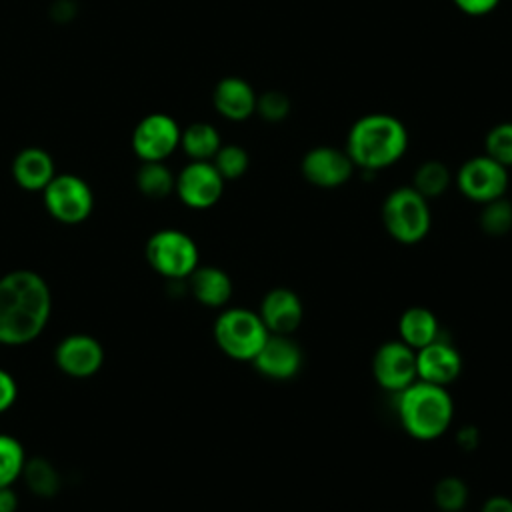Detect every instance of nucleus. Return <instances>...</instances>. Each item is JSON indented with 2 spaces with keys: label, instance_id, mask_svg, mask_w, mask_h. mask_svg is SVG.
<instances>
[{
  "label": "nucleus",
  "instance_id": "nucleus-1",
  "mask_svg": "<svg viewBox=\"0 0 512 512\" xmlns=\"http://www.w3.org/2000/svg\"><path fill=\"white\" fill-rule=\"evenodd\" d=\"M52 314V292L44 276L20 268L0 278V344L24 346L36 340Z\"/></svg>",
  "mask_w": 512,
  "mask_h": 512
},
{
  "label": "nucleus",
  "instance_id": "nucleus-2",
  "mask_svg": "<svg viewBox=\"0 0 512 512\" xmlns=\"http://www.w3.org/2000/svg\"><path fill=\"white\" fill-rule=\"evenodd\" d=\"M408 148V130L392 114L374 112L358 118L346 138V154L356 168L378 172L396 164Z\"/></svg>",
  "mask_w": 512,
  "mask_h": 512
},
{
  "label": "nucleus",
  "instance_id": "nucleus-3",
  "mask_svg": "<svg viewBox=\"0 0 512 512\" xmlns=\"http://www.w3.org/2000/svg\"><path fill=\"white\" fill-rule=\"evenodd\" d=\"M396 416L408 436L430 442L452 426L454 400L446 386L416 380L396 394Z\"/></svg>",
  "mask_w": 512,
  "mask_h": 512
},
{
  "label": "nucleus",
  "instance_id": "nucleus-4",
  "mask_svg": "<svg viewBox=\"0 0 512 512\" xmlns=\"http://www.w3.org/2000/svg\"><path fill=\"white\" fill-rule=\"evenodd\" d=\"M212 334L220 352L238 362H252L270 336L258 310L244 306L224 308L214 320Z\"/></svg>",
  "mask_w": 512,
  "mask_h": 512
},
{
  "label": "nucleus",
  "instance_id": "nucleus-5",
  "mask_svg": "<svg viewBox=\"0 0 512 512\" xmlns=\"http://www.w3.org/2000/svg\"><path fill=\"white\" fill-rule=\"evenodd\" d=\"M382 224L398 244H418L428 236L432 226L430 204L412 186H398L382 202Z\"/></svg>",
  "mask_w": 512,
  "mask_h": 512
},
{
  "label": "nucleus",
  "instance_id": "nucleus-6",
  "mask_svg": "<svg viewBox=\"0 0 512 512\" xmlns=\"http://www.w3.org/2000/svg\"><path fill=\"white\" fill-rule=\"evenodd\" d=\"M150 268L168 280H186L200 264L198 244L178 228L156 230L144 246Z\"/></svg>",
  "mask_w": 512,
  "mask_h": 512
},
{
  "label": "nucleus",
  "instance_id": "nucleus-7",
  "mask_svg": "<svg viewBox=\"0 0 512 512\" xmlns=\"http://www.w3.org/2000/svg\"><path fill=\"white\" fill-rule=\"evenodd\" d=\"M44 208L62 224L84 222L94 208V194L88 182L76 174H56L42 190Z\"/></svg>",
  "mask_w": 512,
  "mask_h": 512
},
{
  "label": "nucleus",
  "instance_id": "nucleus-8",
  "mask_svg": "<svg viewBox=\"0 0 512 512\" xmlns=\"http://www.w3.org/2000/svg\"><path fill=\"white\" fill-rule=\"evenodd\" d=\"M456 186L464 198L482 206L506 194L508 168L498 164L488 154L472 156L458 168Z\"/></svg>",
  "mask_w": 512,
  "mask_h": 512
},
{
  "label": "nucleus",
  "instance_id": "nucleus-9",
  "mask_svg": "<svg viewBox=\"0 0 512 512\" xmlns=\"http://www.w3.org/2000/svg\"><path fill=\"white\" fill-rule=\"evenodd\" d=\"M180 134L182 128L172 116L152 112L134 126L132 150L142 162H164L180 148Z\"/></svg>",
  "mask_w": 512,
  "mask_h": 512
},
{
  "label": "nucleus",
  "instance_id": "nucleus-10",
  "mask_svg": "<svg viewBox=\"0 0 512 512\" xmlns=\"http://www.w3.org/2000/svg\"><path fill=\"white\" fill-rule=\"evenodd\" d=\"M372 378L386 392H402L418 380L416 350L400 338L382 342L372 356Z\"/></svg>",
  "mask_w": 512,
  "mask_h": 512
},
{
  "label": "nucleus",
  "instance_id": "nucleus-11",
  "mask_svg": "<svg viewBox=\"0 0 512 512\" xmlns=\"http://www.w3.org/2000/svg\"><path fill=\"white\" fill-rule=\"evenodd\" d=\"M224 178L210 160H190L178 174L174 192L192 210L212 208L224 192Z\"/></svg>",
  "mask_w": 512,
  "mask_h": 512
},
{
  "label": "nucleus",
  "instance_id": "nucleus-12",
  "mask_svg": "<svg viewBox=\"0 0 512 512\" xmlns=\"http://www.w3.org/2000/svg\"><path fill=\"white\" fill-rule=\"evenodd\" d=\"M54 362L70 378H90L104 364V348L94 336L74 332L56 344Z\"/></svg>",
  "mask_w": 512,
  "mask_h": 512
},
{
  "label": "nucleus",
  "instance_id": "nucleus-13",
  "mask_svg": "<svg viewBox=\"0 0 512 512\" xmlns=\"http://www.w3.org/2000/svg\"><path fill=\"white\" fill-rule=\"evenodd\" d=\"M354 162L346 154V150L334 146H314L310 148L302 162L300 172L306 182L316 188H338L352 178Z\"/></svg>",
  "mask_w": 512,
  "mask_h": 512
},
{
  "label": "nucleus",
  "instance_id": "nucleus-14",
  "mask_svg": "<svg viewBox=\"0 0 512 512\" xmlns=\"http://www.w3.org/2000/svg\"><path fill=\"white\" fill-rule=\"evenodd\" d=\"M302 362H304L302 348L292 336L270 334L250 364L260 376L268 380L284 382V380H292L300 372Z\"/></svg>",
  "mask_w": 512,
  "mask_h": 512
},
{
  "label": "nucleus",
  "instance_id": "nucleus-15",
  "mask_svg": "<svg viewBox=\"0 0 512 512\" xmlns=\"http://www.w3.org/2000/svg\"><path fill=\"white\" fill-rule=\"evenodd\" d=\"M416 372L418 380L448 388L462 374V354L452 342L440 336L416 350Z\"/></svg>",
  "mask_w": 512,
  "mask_h": 512
},
{
  "label": "nucleus",
  "instance_id": "nucleus-16",
  "mask_svg": "<svg viewBox=\"0 0 512 512\" xmlns=\"http://www.w3.org/2000/svg\"><path fill=\"white\" fill-rule=\"evenodd\" d=\"M258 314L270 334L292 336L302 324L304 304L292 288L276 286L262 296Z\"/></svg>",
  "mask_w": 512,
  "mask_h": 512
},
{
  "label": "nucleus",
  "instance_id": "nucleus-17",
  "mask_svg": "<svg viewBox=\"0 0 512 512\" xmlns=\"http://www.w3.org/2000/svg\"><path fill=\"white\" fill-rule=\"evenodd\" d=\"M256 92L240 76H226L218 80L212 92L216 112L232 122H242L256 112Z\"/></svg>",
  "mask_w": 512,
  "mask_h": 512
},
{
  "label": "nucleus",
  "instance_id": "nucleus-18",
  "mask_svg": "<svg viewBox=\"0 0 512 512\" xmlns=\"http://www.w3.org/2000/svg\"><path fill=\"white\" fill-rule=\"evenodd\" d=\"M14 182L28 192H42L48 182L56 176V166L52 156L38 146L22 148L12 160Z\"/></svg>",
  "mask_w": 512,
  "mask_h": 512
},
{
  "label": "nucleus",
  "instance_id": "nucleus-19",
  "mask_svg": "<svg viewBox=\"0 0 512 512\" xmlns=\"http://www.w3.org/2000/svg\"><path fill=\"white\" fill-rule=\"evenodd\" d=\"M186 280L192 298L206 308H224L234 292L232 278L218 266L198 264Z\"/></svg>",
  "mask_w": 512,
  "mask_h": 512
},
{
  "label": "nucleus",
  "instance_id": "nucleus-20",
  "mask_svg": "<svg viewBox=\"0 0 512 512\" xmlns=\"http://www.w3.org/2000/svg\"><path fill=\"white\" fill-rule=\"evenodd\" d=\"M440 320L426 306H410L398 318V338L412 350H420L426 344L440 338Z\"/></svg>",
  "mask_w": 512,
  "mask_h": 512
},
{
  "label": "nucleus",
  "instance_id": "nucleus-21",
  "mask_svg": "<svg viewBox=\"0 0 512 512\" xmlns=\"http://www.w3.org/2000/svg\"><path fill=\"white\" fill-rule=\"evenodd\" d=\"M220 146V134L208 122H192L180 134V148L190 160H212Z\"/></svg>",
  "mask_w": 512,
  "mask_h": 512
},
{
  "label": "nucleus",
  "instance_id": "nucleus-22",
  "mask_svg": "<svg viewBox=\"0 0 512 512\" xmlns=\"http://www.w3.org/2000/svg\"><path fill=\"white\" fill-rule=\"evenodd\" d=\"M26 484V488L40 496V498H52L60 492L62 488V478L60 472L56 470V466L46 460L44 456H34V458H26V464L22 468V476H20Z\"/></svg>",
  "mask_w": 512,
  "mask_h": 512
},
{
  "label": "nucleus",
  "instance_id": "nucleus-23",
  "mask_svg": "<svg viewBox=\"0 0 512 512\" xmlns=\"http://www.w3.org/2000/svg\"><path fill=\"white\" fill-rule=\"evenodd\" d=\"M176 176L164 162H142L136 172V188L152 200H162L174 192Z\"/></svg>",
  "mask_w": 512,
  "mask_h": 512
},
{
  "label": "nucleus",
  "instance_id": "nucleus-24",
  "mask_svg": "<svg viewBox=\"0 0 512 512\" xmlns=\"http://www.w3.org/2000/svg\"><path fill=\"white\" fill-rule=\"evenodd\" d=\"M450 182H452V174L444 162L426 160L416 168L412 188L420 192L426 200H430V198L442 196L448 190Z\"/></svg>",
  "mask_w": 512,
  "mask_h": 512
},
{
  "label": "nucleus",
  "instance_id": "nucleus-25",
  "mask_svg": "<svg viewBox=\"0 0 512 512\" xmlns=\"http://www.w3.org/2000/svg\"><path fill=\"white\" fill-rule=\"evenodd\" d=\"M468 498V484L458 476H442L432 488V500L438 512H464Z\"/></svg>",
  "mask_w": 512,
  "mask_h": 512
},
{
  "label": "nucleus",
  "instance_id": "nucleus-26",
  "mask_svg": "<svg viewBox=\"0 0 512 512\" xmlns=\"http://www.w3.org/2000/svg\"><path fill=\"white\" fill-rule=\"evenodd\" d=\"M26 458L22 442L12 434L0 432V488L12 486L22 476Z\"/></svg>",
  "mask_w": 512,
  "mask_h": 512
},
{
  "label": "nucleus",
  "instance_id": "nucleus-27",
  "mask_svg": "<svg viewBox=\"0 0 512 512\" xmlns=\"http://www.w3.org/2000/svg\"><path fill=\"white\" fill-rule=\"evenodd\" d=\"M478 224L486 236H492V238L506 236L512 230V202L502 196L482 204Z\"/></svg>",
  "mask_w": 512,
  "mask_h": 512
},
{
  "label": "nucleus",
  "instance_id": "nucleus-28",
  "mask_svg": "<svg viewBox=\"0 0 512 512\" xmlns=\"http://www.w3.org/2000/svg\"><path fill=\"white\" fill-rule=\"evenodd\" d=\"M224 180H238L250 166L248 152L238 144H222L210 160Z\"/></svg>",
  "mask_w": 512,
  "mask_h": 512
},
{
  "label": "nucleus",
  "instance_id": "nucleus-29",
  "mask_svg": "<svg viewBox=\"0 0 512 512\" xmlns=\"http://www.w3.org/2000/svg\"><path fill=\"white\" fill-rule=\"evenodd\" d=\"M484 154L494 158L504 168L512 166V122L492 126L484 138Z\"/></svg>",
  "mask_w": 512,
  "mask_h": 512
},
{
  "label": "nucleus",
  "instance_id": "nucleus-30",
  "mask_svg": "<svg viewBox=\"0 0 512 512\" xmlns=\"http://www.w3.org/2000/svg\"><path fill=\"white\" fill-rule=\"evenodd\" d=\"M256 112L268 122H280L290 114V98L280 90H266L256 96Z\"/></svg>",
  "mask_w": 512,
  "mask_h": 512
},
{
  "label": "nucleus",
  "instance_id": "nucleus-31",
  "mask_svg": "<svg viewBox=\"0 0 512 512\" xmlns=\"http://www.w3.org/2000/svg\"><path fill=\"white\" fill-rule=\"evenodd\" d=\"M16 398H18V384L14 376L8 370L0 368V414L10 410Z\"/></svg>",
  "mask_w": 512,
  "mask_h": 512
},
{
  "label": "nucleus",
  "instance_id": "nucleus-32",
  "mask_svg": "<svg viewBox=\"0 0 512 512\" xmlns=\"http://www.w3.org/2000/svg\"><path fill=\"white\" fill-rule=\"evenodd\" d=\"M456 446L462 452H474L480 446V430L474 424H464L456 430Z\"/></svg>",
  "mask_w": 512,
  "mask_h": 512
},
{
  "label": "nucleus",
  "instance_id": "nucleus-33",
  "mask_svg": "<svg viewBox=\"0 0 512 512\" xmlns=\"http://www.w3.org/2000/svg\"><path fill=\"white\" fill-rule=\"evenodd\" d=\"M456 8L468 16H486L490 14L500 0H452Z\"/></svg>",
  "mask_w": 512,
  "mask_h": 512
},
{
  "label": "nucleus",
  "instance_id": "nucleus-34",
  "mask_svg": "<svg viewBox=\"0 0 512 512\" xmlns=\"http://www.w3.org/2000/svg\"><path fill=\"white\" fill-rule=\"evenodd\" d=\"M480 512H512V498L504 494H494L482 502Z\"/></svg>",
  "mask_w": 512,
  "mask_h": 512
},
{
  "label": "nucleus",
  "instance_id": "nucleus-35",
  "mask_svg": "<svg viewBox=\"0 0 512 512\" xmlns=\"http://www.w3.org/2000/svg\"><path fill=\"white\" fill-rule=\"evenodd\" d=\"M18 510V494L12 486L0 488V512H16Z\"/></svg>",
  "mask_w": 512,
  "mask_h": 512
}]
</instances>
